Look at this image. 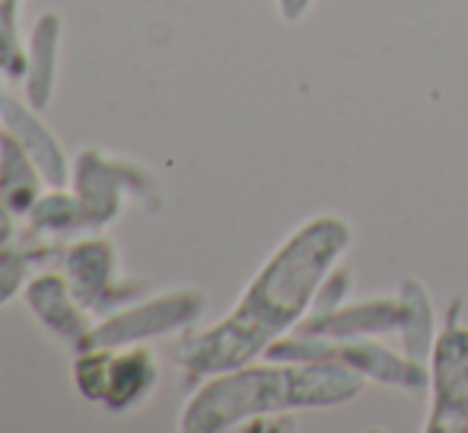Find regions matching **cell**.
<instances>
[{
    "instance_id": "6da1fadb",
    "label": "cell",
    "mask_w": 468,
    "mask_h": 433,
    "mask_svg": "<svg viewBox=\"0 0 468 433\" xmlns=\"http://www.w3.org/2000/svg\"><path fill=\"white\" fill-rule=\"evenodd\" d=\"M351 239V223L338 214H319L296 227L268 255L220 322L188 332L179 341L176 360L182 370L191 379H207L265 357L274 341L306 319Z\"/></svg>"
},
{
    "instance_id": "ba28073f",
    "label": "cell",
    "mask_w": 468,
    "mask_h": 433,
    "mask_svg": "<svg viewBox=\"0 0 468 433\" xmlns=\"http://www.w3.org/2000/svg\"><path fill=\"white\" fill-rule=\"evenodd\" d=\"M23 303L38 325L58 338L70 351H83L96 328V316H90L74 297L61 268H38L23 290Z\"/></svg>"
},
{
    "instance_id": "2e32d148",
    "label": "cell",
    "mask_w": 468,
    "mask_h": 433,
    "mask_svg": "<svg viewBox=\"0 0 468 433\" xmlns=\"http://www.w3.org/2000/svg\"><path fill=\"white\" fill-rule=\"evenodd\" d=\"M19 216H13L10 211H6L4 205H0V246H6V242H13L16 239V233H19Z\"/></svg>"
},
{
    "instance_id": "7c38bea8",
    "label": "cell",
    "mask_w": 468,
    "mask_h": 433,
    "mask_svg": "<svg viewBox=\"0 0 468 433\" xmlns=\"http://www.w3.org/2000/svg\"><path fill=\"white\" fill-rule=\"evenodd\" d=\"M23 229L42 236V239L61 242L68 246L70 239L87 233L83 223V211L77 205V195L70 192V185L61 188H45L42 198L32 205V211L23 216Z\"/></svg>"
},
{
    "instance_id": "9a60e30c",
    "label": "cell",
    "mask_w": 468,
    "mask_h": 433,
    "mask_svg": "<svg viewBox=\"0 0 468 433\" xmlns=\"http://www.w3.org/2000/svg\"><path fill=\"white\" fill-rule=\"evenodd\" d=\"M36 271H38V265L16 239L0 246V310H4L6 303H13L16 297H23L26 284H29V278Z\"/></svg>"
},
{
    "instance_id": "8992f818",
    "label": "cell",
    "mask_w": 468,
    "mask_h": 433,
    "mask_svg": "<svg viewBox=\"0 0 468 433\" xmlns=\"http://www.w3.org/2000/svg\"><path fill=\"white\" fill-rule=\"evenodd\" d=\"M207 310V297L195 287L147 293L134 303L122 306L112 316L99 319L87 347H118V344H147L156 338L188 332ZM83 347V351H87Z\"/></svg>"
},
{
    "instance_id": "277c9868",
    "label": "cell",
    "mask_w": 468,
    "mask_h": 433,
    "mask_svg": "<svg viewBox=\"0 0 468 433\" xmlns=\"http://www.w3.org/2000/svg\"><path fill=\"white\" fill-rule=\"evenodd\" d=\"M68 185L77 195L87 233H105L122 220L131 201H150L156 195V179L147 166L102 147H83L74 156Z\"/></svg>"
},
{
    "instance_id": "ac0fdd59",
    "label": "cell",
    "mask_w": 468,
    "mask_h": 433,
    "mask_svg": "<svg viewBox=\"0 0 468 433\" xmlns=\"http://www.w3.org/2000/svg\"><path fill=\"white\" fill-rule=\"evenodd\" d=\"M4 93H6V90H4V74H0V100H4ZM0 131H4V124H0Z\"/></svg>"
},
{
    "instance_id": "7a4b0ae2",
    "label": "cell",
    "mask_w": 468,
    "mask_h": 433,
    "mask_svg": "<svg viewBox=\"0 0 468 433\" xmlns=\"http://www.w3.org/2000/svg\"><path fill=\"white\" fill-rule=\"evenodd\" d=\"M367 376L341 360H268L201 379L179 411L182 433H227L255 417L332 408L364 392Z\"/></svg>"
},
{
    "instance_id": "5b68a950",
    "label": "cell",
    "mask_w": 468,
    "mask_h": 433,
    "mask_svg": "<svg viewBox=\"0 0 468 433\" xmlns=\"http://www.w3.org/2000/svg\"><path fill=\"white\" fill-rule=\"evenodd\" d=\"M58 265H61L74 297L80 300L90 316H96V322L122 306L147 297V280L124 274L122 252L105 233H83L70 239Z\"/></svg>"
},
{
    "instance_id": "8fae6325",
    "label": "cell",
    "mask_w": 468,
    "mask_h": 433,
    "mask_svg": "<svg viewBox=\"0 0 468 433\" xmlns=\"http://www.w3.org/2000/svg\"><path fill=\"white\" fill-rule=\"evenodd\" d=\"M45 188L48 182L23 150V143L10 131H0V205L23 220L32 205L42 198Z\"/></svg>"
},
{
    "instance_id": "3957f363",
    "label": "cell",
    "mask_w": 468,
    "mask_h": 433,
    "mask_svg": "<svg viewBox=\"0 0 468 433\" xmlns=\"http://www.w3.org/2000/svg\"><path fill=\"white\" fill-rule=\"evenodd\" d=\"M70 376L80 398L105 408L109 415H131L160 389L163 366L156 351L147 344L87 347L74 354Z\"/></svg>"
},
{
    "instance_id": "52a82bcc",
    "label": "cell",
    "mask_w": 468,
    "mask_h": 433,
    "mask_svg": "<svg viewBox=\"0 0 468 433\" xmlns=\"http://www.w3.org/2000/svg\"><path fill=\"white\" fill-rule=\"evenodd\" d=\"M456 310L459 303H452L431 347V433L468 430V325H459Z\"/></svg>"
},
{
    "instance_id": "e0dca14e",
    "label": "cell",
    "mask_w": 468,
    "mask_h": 433,
    "mask_svg": "<svg viewBox=\"0 0 468 433\" xmlns=\"http://www.w3.org/2000/svg\"><path fill=\"white\" fill-rule=\"evenodd\" d=\"M309 4H313V0H278V10L287 23H293V19H300L303 13L309 10Z\"/></svg>"
},
{
    "instance_id": "4fadbf2b",
    "label": "cell",
    "mask_w": 468,
    "mask_h": 433,
    "mask_svg": "<svg viewBox=\"0 0 468 433\" xmlns=\"http://www.w3.org/2000/svg\"><path fill=\"white\" fill-rule=\"evenodd\" d=\"M401 306H405V325H401V338H405L408 357L420 360V354L433 347V310L427 300L424 287L418 280H405L401 287Z\"/></svg>"
},
{
    "instance_id": "9c48e42d",
    "label": "cell",
    "mask_w": 468,
    "mask_h": 433,
    "mask_svg": "<svg viewBox=\"0 0 468 433\" xmlns=\"http://www.w3.org/2000/svg\"><path fill=\"white\" fill-rule=\"evenodd\" d=\"M0 124H4V131H10V134L23 143V150L32 156L38 173L45 175L48 188L68 185L74 160L68 156L64 143L58 141L51 124L42 118V111L32 109L26 100H19L16 93H4V100H0Z\"/></svg>"
},
{
    "instance_id": "5bb4252c",
    "label": "cell",
    "mask_w": 468,
    "mask_h": 433,
    "mask_svg": "<svg viewBox=\"0 0 468 433\" xmlns=\"http://www.w3.org/2000/svg\"><path fill=\"white\" fill-rule=\"evenodd\" d=\"M19 10L23 0H0V74L16 87L26 70V36L19 29Z\"/></svg>"
},
{
    "instance_id": "30bf717a",
    "label": "cell",
    "mask_w": 468,
    "mask_h": 433,
    "mask_svg": "<svg viewBox=\"0 0 468 433\" xmlns=\"http://www.w3.org/2000/svg\"><path fill=\"white\" fill-rule=\"evenodd\" d=\"M64 16L58 10H42L26 32V70H23V100L32 109L45 111L55 100L58 70H61Z\"/></svg>"
}]
</instances>
